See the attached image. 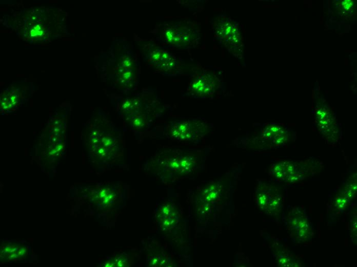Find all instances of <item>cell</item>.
I'll use <instances>...</instances> for the list:
<instances>
[{
    "instance_id": "obj_5",
    "label": "cell",
    "mask_w": 357,
    "mask_h": 267,
    "mask_svg": "<svg viewBox=\"0 0 357 267\" xmlns=\"http://www.w3.org/2000/svg\"><path fill=\"white\" fill-rule=\"evenodd\" d=\"M257 203L266 212H273L278 206L277 194L273 186L266 183H261L256 190Z\"/></svg>"
},
{
    "instance_id": "obj_4",
    "label": "cell",
    "mask_w": 357,
    "mask_h": 267,
    "mask_svg": "<svg viewBox=\"0 0 357 267\" xmlns=\"http://www.w3.org/2000/svg\"><path fill=\"white\" fill-rule=\"evenodd\" d=\"M89 142L93 147L100 148V152L111 148L115 151L123 149L122 135L113 125H94L89 134Z\"/></svg>"
},
{
    "instance_id": "obj_2",
    "label": "cell",
    "mask_w": 357,
    "mask_h": 267,
    "mask_svg": "<svg viewBox=\"0 0 357 267\" xmlns=\"http://www.w3.org/2000/svg\"><path fill=\"white\" fill-rule=\"evenodd\" d=\"M213 129V124L199 117L170 121L164 126L163 132L166 138L174 142L198 143Z\"/></svg>"
},
{
    "instance_id": "obj_1",
    "label": "cell",
    "mask_w": 357,
    "mask_h": 267,
    "mask_svg": "<svg viewBox=\"0 0 357 267\" xmlns=\"http://www.w3.org/2000/svg\"><path fill=\"white\" fill-rule=\"evenodd\" d=\"M206 148L164 147L150 158L147 169L162 179L173 180L194 174L202 168Z\"/></svg>"
},
{
    "instance_id": "obj_3",
    "label": "cell",
    "mask_w": 357,
    "mask_h": 267,
    "mask_svg": "<svg viewBox=\"0 0 357 267\" xmlns=\"http://www.w3.org/2000/svg\"><path fill=\"white\" fill-rule=\"evenodd\" d=\"M223 85L220 76L205 70L192 79L189 84L187 93L196 98L212 99L221 93Z\"/></svg>"
}]
</instances>
